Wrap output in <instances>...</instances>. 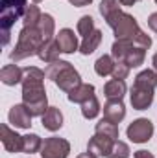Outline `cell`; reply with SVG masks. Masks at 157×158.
<instances>
[{
    "label": "cell",
    "instance_id": "cell-1",
    "mask_svg": "<svg viewBox=\"0 0 157 158\" xmlns=\"http://www.w3.org/2000/svg\"><path fill=\"white\" fill-rule=\"evenodd\" d=\"M22 103L32 116H43L48 110V99L44 90V72L37 66L24 68L22 77Z\"/></svg>",
    "mask_w": 157,
    "mask_h": 158
},
{
    "label": "cell",
    "instance_id": "cell-2",
    "mask_svg": "<svg viewBox=\"0 0 157 158\" xmlns=\"http://www.w3.org/2000/svg\"><path fill=\"white\" fill-rule=\"evenodd\" d=\"M105 22H107L109 28H113L117 40H133V42H137V44H139L141 48H144V50H148V48L152 46L150 35H146V33L139 28L137 20H135L129 13H124V11L120 9L115 15H111L109 19H105Z\"/></svg>",
    "mask_w": 157,
    "mask_h": 158
},
{
    "label": "cell",
    "instance_id": "cell-3",
    "mask_svg": "<svg viewBox=\"0 0 157 158\" xmlns=\"http://www.w3.org/2000/svg\"><path fill=\"white\" fill-rule=\"evenodd\" d=\"M157 86V72L154 70H142L137 74L131 86L129 101L135 110H146L154 103V92Z\"/></svg>",
    "mask_w": 157,
    "mask_h": 158
},
{
    "label": "cell",
    "instance_id": "cell-4",
    "mask_svg": "<svg viewBox=\"0 0 157 158\" xmlns=\"http://www.w3.org/2000/svg\"><path fill=\"white\" fill-rule=\"evenodd\" d=\"M46 40L41 33L39 26L37 28H22L20 33H19V40L11 52V61L19 63L26 57H32V55H37L41 50V46L44 44Z\"/></svg>",
    "mask_w": 157,
    "mask_h": 158
},
{
    "label": "cell",
    "instance_id": "cell-5",
    "mask_svg": "<svg viewBox=\"0 0 157 158\" xmlns=\"http://www.w3.org/2000/svg\"><path fill=\"white\" fill-rule=\"evenodd\" d=\"M46 77L52 79L56 83V86H59V90L63 92H72L78 85H81L78 70L69 63V61H56L52 64H48L46 68Z\"/></svg>",
    "mask_w": 157,
    "mask_h": 158
},
{
    "label": "cell",
    "instance_id": "cell-6",
    "mask_svg": "<svg viewBox=\"0 0 157 158\" xmlns=\"http://www.w3.org/2000/svg\"><path fill=\"white\" fill-rule=\"evenodd\" d=\"M28 0H2L0 2V30L4 37V46L9 42L11 28L26 13Z\"/></svg>",
    "mask_w": 157,
    "mask_h": 158
},
{
    "label": "cell",
    "instance_id": "cell-7",
    "mask_svg": "<svg viewBox=\"0 0 157 158\" xmlns=\"http://www.w3.org/2000/svg\"><path fill=\"white\" fill-rule=\"evenodd\" d=\"M111 55L115 61L126 63L129 68H137L146 59V50L133 40H115L111 46Z\"/></svg>",
    "mask_w": 157,
    "mask_h": 158
},
{
    "label": "cell",
    "instance_id": "cell-8",
    "mask_svg": "<svg viewBox=\"0 0 157 158\" xmlns=\"http://www.w3.org/2000/svg\"><path fill=\"white\" fill-rule=\"evenodd\" d=\"M126 134L133 143H146L154 134V123L148 118H139L129 123Z\"/></svg>",
    "mask_w": 157,
    "mask_h": 158
},
{
    "label": "cell",
    "instance_id": "cell-9",
    "mask_svg": "<svg viewBox=\"0 0 157 158\" xmlns=\"http://www.w3.org/2000/svg\"><path fill=\"white\" fill-rule=\"evenodd\" d=\"M70 153V143L65 138H46L41 147V158H67Z\"/></svg>",
    "mask_w": 157,
    "mask_h": 158
},
{
    "label": "cell",
    "instance_id": "cell-10",
    "mask_svg": "<svg viewBox=\"0 0 157 158\" xmlns=\"http://www.w3.org/2000/svg\"><path fill=\"white\" fill-rule=\"evenodd\" d=\"M0 138L7 153H22V136L17 134L13 129H9L6 123L0 125Z\"/></svg>",
    "mask_w": 157,
    "mask_h": 158
},
{
    "label": "cell",
    "instance_id": "cell-11",
    "mask_svg": "<svg viewBox=\"0 0 157 158\" xmlns=\"http://www.w3.org/2000/svg\"><path fill=\"white\" fill-rule=\"evenodd\" d=\"M7 118H9V123H11L15 129H30L34 116L28 112L26 105L22 103V105H13V107L9 109Z\"/></svg>",
    "mask_w": 157,
    "mask_h": 158
},
{
    "label": "cell",
    "instance_id": "cell-12",
    "mask_svg": "<svg viewBox=\"0 0 157 158\" xmlns=\"http://www.w3.org/2000/svg\"><path fill=\"white\" fill-rule=\"evenodd\" d=\"M113 143H115V140L102 136V134H94L87 143V151L92 153L94 156H109Z\"/></svg>",
    "mask_w": 157,
    "mask_h": 158
},
{
    "label": "cell",
    "instance_id": "cell-13",
    "mask_svg": "<svg viewBox=\"0 0 157 158\" xmlns=\"http://www.w3.org/2000/svg\"><path fill=\"white\" fill-rule=\"evenodd\" d=\"M56 42L61 50V53H74L79 50V44H78V37L74 35L72 30L69 28H63L59 30V33L56 35Z\"/></svg>",
    "mask_w": 157,
    "mask_h": 158
},
{
    "label": "cell",
    "instance_id": "cell-14",
    "mask_svg": "<svg viewBox=\"0 0 157 158\" xmlns=\"http://www.w3.org/2000/svg\"><path fill=\"white\" fill-rule=\"evenodd\" d=\"M124 118H126V107L122 99H107V103L104 105V119L118 125Z\"/></svg>",
    "mask_w": 157,
    "mask_h": 158
},
{
    "label": "cell",
    "instance_id": "cell-15",
    "mask_svg": "<svg viewBox=\"0 0 157 158\" xmlns=\"http://www.w3.org/2000/svg\"><path fill=\"white\" fill-rule=\"evenodd\" d=\"M41 121H43V127L50 132H56L63 127V114L57 107H48V110L41 116Z\"/></svg>",
    "mask_w": 157,
    "mask_h": 158
},
{
    "label": "cell",
    "instance_id": "cell-16",
    "mask_svg": "<svg viewBox=\"0 0 157 158\" xmlns=\"http://www.w3.org/2000/svg\"><path fill=\"white\" fill-rule=\"evenodd\" d=\"M22 77H24V68H19L17 64H6L0 70V81L7 86H15L22 83Z\"/></svg>",
    "mask_w": 157,
    "mask_h": 158
},
{
    "label": "cell",
    "instance_id": "cell-17",
    "mask_svg": "<svg viewBox=\"0 0 157 158\" xmlns=\"http://www.w3.org/2000/svg\"><path fill=\"white\" fill-rule=\"evenodd\" d=\"M126 92H128V86H126L124 79H111L104 86V96L107 99H122L126 96Z\"/></svg>",
    "mask_w": 157,
    "mask_h": 158
},
{
    "label": "cell",
    "instance_id": "cell-18",
    "mask_svg": "<svg viewBox=\"0 0 157 158\" xmlns=\"http://www.w3.org/2000/svg\"><path fill=\"white\" fill-rule=\"evenodd\" d=\"M59 53H61V50H59L57 42H56V39H52V40H48V42H44V44L41 46V50H39L37 55H39L41 61L52 64V63L59 61Z\"/></svg>",
    "mask_w": 157,
    "mask_h": 158
},
{
    "label": "cell",
    "instance_id": "cell-19",
    "mask_svg": "<svg viewBox=\"0 0 157 158\" xmlns=\"http://www.w3.org/2000/svg\"><path fill=\"white\" fill-rule=\"evenodd\" d=\"M94 96V86L89 85V83H81L78 85L72 92H69V101L70 103H85L87 99H91Z\"/></svg>",
    "mask_w": 157,
    "mask_h": 158
},
{
    "label": "cell",
    "instance_id": "cell-20",
    "mask_svg": "<svg viewBox=\"0 0 157 158\" xmlns=\"http://www.w3.org/2000/svg\"><path fill=\"white\" fill-rule=\"evenodd\" d=\"M100 42H102V31H100V30H94L91 35L83 37L81 44H79V52H81L83 55H91V53L100 46Z\"/></svg>",
    "mask_w": 157,
    "mask_h": 158
},
{
    "label": "cell",
    "instance_id": "cell-21",
    "mask_svg": "<svg viewBox=\"0 0 157 158\" xmlns=\"http://www.w3.org/2000/svg\"><path fill=\"white\" fill-rule=\"evenodd\" d=\"M94 134H102V136H107L111 140H118V125L113 121H107V119H100L94 127Z\"/></svg>",
    "mask_w": 157,
    "mask_h": 158
},
{
    "label": "cell",
    "instance_id": "cell-22",
    "mask_svg": "<svg viewBox=\"0 0 157 158\" xmlns=\"http://www.w3.org/2000/svg\"><path fill=\"white\" fill-rule=\"evenodd\" d=\"M113 68H115V59H113V55H102V57H98V61L94 63V72H96L100 77L111 76V74H113Z\"/></svg>",
    "mask_w": 157,
    "mask_h": 158
},
{
    "label": "cell",
    "instance_id": "cell-23",
    "mask_svg": "<svg viewBox=\"0 0 157 158\" xmlns=\"http://www.w3.org/2000/svg\"><path fill=\"white\" fill-rule=\"evenodd\" d=\"M41 17H43V13H41V9L35 4L28 6V7H26V13H24V17H22L24 28H37L39 22H41Z\"/></svg>",
    "mask_w": 157,
    "mask_h": 158
},
{
    "label": "cell",
    "instance_id": "cell-24",
    "mask_svg": "<svg viewBox=\"0 0 157 158\" xmlns=\"http://www.w3.org/2000/svg\"><path fill=\"white\" fill-rule=\"evenodd\" d=\"M39 30H41V33H43V37H44V40H46V42L54 39L56 22H54V17H52V15H48V13H43V17H41V22H39Z\"/></svg>",
    "mask_w": 157,
    "mask_h": 158
},
{
    "label": "cell",
    "instance_id": "cell-25",
    "mask_svg": "<svg viewBox=\"0 0 157 158\" xmlns=\"http://www.w3.org/2000/svg\"><path fill=\"white\" fill-rule=\"evenodd\" d=\"M41 147H43L41 136H37V134H26V136H22V153L34 155V153L41 151Z\"/></svg>",
    "mask_w": 157,
    "mask_h": 158
},
{
    "label": "cell",
    "instance_id": "cell-26",
    "mask_svg": "<svg viewBox=\"0 0 157 158\" xmlns=\"http://www.w3.org/2000/svg\"><path fill=\"white\" fill-rule=\"evenodd\" d=\"M100 101L96 96H92L91 99H87L85 103H81V114L85 119H94L98 114H100Z\"/></svg>",
    "mask_w": 157,
    "mask_h": 158
},
{
    "label": "cell",
    "instance_id": "cell-27",
    "mask_svg": "<svg viewBox=\"0 0 157 158\" xmlns=\"http://www.w3.org/2000/svg\"><path fill=\"white\" fill-rule=\"evenodd\" d=\"M118 4H120L118 0H102L100 2V15L104 17V20L109 19L111 15H115L117 11H120V6Z\"/></svg>",
    "mask_w": 157,
    "mask_h": 158
},
{
    "label": "cell",
    "instance_id": "cell-28",
    "mask_svg": "<svg viewBox=\"0 0 157 158\" xmlns=\"http://www.w3.org/2000/svg\"><path fill=\"white\" fill-rule=\"evenodd\" d=\"M94 30H96V28H94V19H92L91 15H85V17H81L78 20V33L81 37L91 35Z\"/></svg>",
    "mask_w": 157,
    "mask_h": 158
},
{
    "label": "cell",
    "instance_id": "cell-29",
    "mask_svg": "<svg viewBox=\"0 0 157 158\" xmlns=\"http://www.w3.org/2000/svg\"><path fill=\"white\" fill-rule=\"evenodd\" d=\"M107 158H129V145L126 142H120L117 140L111 147V153Z\"/></svg>",
    "mask_w": 157,
    "mask_h": 158
},
{
    "label": "cell",
    "instance_id": "cell-30",
    "mask_svg": "<svg viewBox=\"0 0 157 158\" xmlns=\"http://www.w3.org/2000/svg\"><path fill=\"white\" fill-rule=\"evenodd\" d=\"M129 66L126 64V63H122V61H115V68H113V79H126L129 76Z\"/></svg>",
    "mask_w": 157,
    "mask_h": 158
},
{
    "label": "cell",
    "instance_id": "cell-31",
    "mask_svg": "<svg viewBox=\"0 0 157 158\" xmlns=\"http://www.w3.org/2000/svg\"><path fill=\"white\" fill-rule=\"evenodd\" d=\"M148 26H150L152 31L157 33V13H152V15L148 17Z\"/></svg>",
    "mask_w": 157,
    "mask_h": 158
},
{
    "label": "cell",
    "instance_id": "cell-32",
    "mask_svg": "<svg viewBox=\"0 0 157 158\" xmlns=\"http://www.w3.org/2000/svg\"><path fill=\"white\" fill-rule=\"evenodd\" d=\"M133 158H155L150 151H144V149H141V151H135V155Z\"/></svg>",
    "mask_w": 157,
    "mask_h": 158
},
{
    "label": "cell",
    "instance_id": "cell-33",
    "mask_svg": "<svg viewBox=\"0 0 157 158\" xmlns=\"http://www.w3.org/2000/svg\"><path fill=\"white\" fill-rule=\"evenodd\" d=\"M72 6H76V7H83V6H89L92 0H69Z\"/></svg>",
    "mask_w": 157,
    "mask_h": 158
},
{
    "label": "cell",
    "instance_id": "cell-34",
    "mask_svg": "<svg viewBox=\"0 0 157 158\" xmlns=\"http://www.w3.org/2000/svg\"><path fill=\"white\" fill-rule=\"evenodd\" d=\"M120 2V6H133V4H137V0H118Z\"/></svg>",
    "mask_w": 157,
    "mask_h": 158
},
{
    "label": "cell",
    "instance_id": "cell-35",
    "mask_svg": "<svg viewBox=\"0 0 157 158\" xmlns=\"http://www.w3.org/2000/svg\"><path fill=\"white\" fill-rule=\"evenodd\" d=\"M76 158H98V156H94L92 153H89V151H87V153H81V155H78Z\"/></svg>",
    "mask_w": 157,
    "mask_h": 158
},
{
    "label": "cell",
    "instance_id": "cell-36",
    "mask_svg": "<svg viewBox=\"0 0 157 158\" xmlns=\"http://www.w3.org/2000/svg\"><path fill=\"white\" fill-rule=\"evenodd\" d=\"M152 63H154V68L157 70V53L154 55V59H152Z\"/></svg>",
    "mask_w": 157,
    "mask_h": 158
},
{
    "label": "cell",
    "instance_id": "cell-37",
    "mask_svg": "<svg viewBox=\"0 0 157 158\" xmlns=\"http://www.w3.org/2000/svg\"><path fill=\"white\" fill-rule=\"evenodd\" d=\"M39 2H43V0H34V4H39Z\"/></svg>",
    "mask_w": 157,
    "mask_h": 158
},
{
    "label": "cell",
    "instance_id": "cell-38",
    "mask_svg": "<svg viewBox=\"0 0 157 158\" xmlns=\"http://www.w3.org/2000/svg\"><path fill=\"white\" fill-rule=\"evenodd\" d=\"M155 4H157V0H155Z\"/></svg>",
    "mask_w": 157,
    "mask_h": 158
},
{
    "label": "cell",
    "instance_id": "cell-39",
    "mask_svg": "<svg viewBox=\"0 0 157 158\" xmlns=\"http://www.w3.org/2000/svg\"><path fill=\"white\" fill-rule=\"evenodd\" d=\"M155 72H157V70H155Z\"/></svg>",
    "mask_w": 157,
    "mask_h": 158
}]
</instances>
